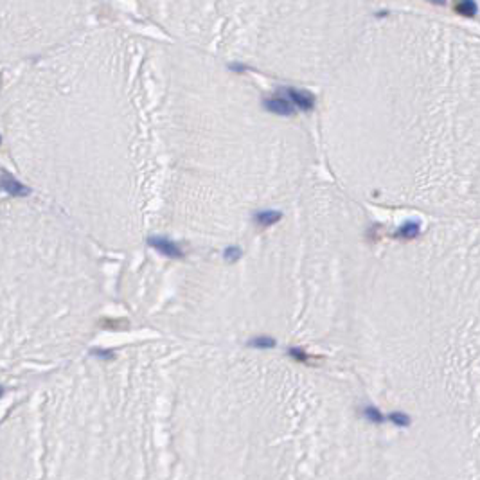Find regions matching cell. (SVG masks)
<instances>
[{
  "label": "cell",
  "instance_id": "cell-4",
  "mask_svg": "<svg viewBox=\"0 0 480 480\" xmlns=\"http://www.w3.org/2000/svg\"><path fill=\"white\" fill-rule=\"evenodd\" d=\"M419 232H421V225H419V221L412 220V221H407V223H403L399 228H397L396 238L408 241V239H415V238H417Z\"/></svg>",
  "mask_w": 480,
  "mask_h": 480
},
{
  "label": "cell",
  "instance_id": "cell-7",
  "mask_svg": "<svg viewBox=\"0 0 480 480\" xmlns=\"http://www.w3.org/2000/svg\"><path fill=\"white\" fill-rule=\"evenodd\" d=\"M288 354L293 360L300 361V363H311V356L308 354V351H304L302 347H290Z\"/></svg>",
  "mask_w": 480,
  "mask_h": 480
},
{
  "label": "cell",
  "instance_id": "cell-8",
  "mask_svg": "<svg viewBox=\"0 0 480 480\" xmlns=\"http://www.w3.org/2000/svg\"><path fill=\"white\" fill-rule=\"evenodd\" d=\"M243 256L241 248L239 246H227V248L223 250V259L227 261L228 264H234L236 261H239Z\"/></svg>",
  "mask_w": 480,
  "mask_h": 480
},
{
  "label": "cell",
  "instance_id": "cell-1",
  "mask_svg": "<svg viewBox=\"0 0 480 480\" xmlns=\"http://www.w3.org/2000/svg\"><path fill=\"white\" fill-rule=\"evenodd\" d=\"M166 34L234 54L324 58L349 51L372 0H139Z\"/></svg>",
  "mask_w": 480,
  "mask_h": 480
},
{
  "label": "cell",
  "instance_id": "cell-3",
  "mask_svg": "<svg viewBox=\"0 0 480 480\" xmlns=\"http://www.w3.org/2000/svg\"><path fill=\"white\" fill-rule=\"evenodd\" d=\"M282 218V214L279 210H261L254 216V221L259 228H268L272 225H275Z\"/></svg>",
  "mask_w": 480,
  "mask_h": 480
},
{
  "label": "cell",
  "instance_id": "cell-6",
  "mask_svg": "<svg viewBox=\"0 0 480 480\" xmlns=\"http://www.w3.org/2000/svg\"><path fill=\"white\" fill-rule=\"evenodd\" d=\"M363 417L367 419V421L374 423V425H379V423L385 421V417H383V414L379 412V408L372 407V405H369V407L363 408Z\"/></svg>",
  "mask_w": 480,
  "mask_h": 480
},
{
  "label": "cell",
  "instance_id": "cell-9",
  "mask_svg": "<svg viewBox=\"0 0 480 480\" xmlns=\"http://www.w3.org/2000/svg\"><path fill=\"white\" fill-rule=\"evenodd\" d=\"M389 419L394 423V425H397V426H408V425H410V417H408L407 414H403V412H392V414L389 415Z\"/></svg>",
  "mask_w": 480,
  "mask_h": 480
},
{
  "label": "cell",
  "instance_id": "cell-5",
  "mask_svg": "<svg viewBox=\"0 0 480 480\" xmlns=\"http://www.w3.org/2000/svg\"><path fill=\"white\" fill-rule=\"evenodd\" d=\"M246 345H248V347H256V349H261V351H266V349H274V347H275V340L272 338V336L259 335V336H256V338L250 340V342H246Z\"/></svg>",
  "mask_w": 480,
  "mask_h": 480
},
{
  "label": "cell",
  "instance_id": "cell-2",
  "mask_svg": "<svg viewBox=\"0 0 480 480\" xmlns=\"http://www.w3.org/2000/svg\"><path fill=\"white\" fill-rule=\"evenodd\" d=\"M148 245L153 246L155 250H159L162 256L169 257V259H184V250L177 245L171 239L164 238V236H153V238L148 239Z\"/></svg>",
  "mask_w": 480,
  "mask_h": 480
}]
</instances>
